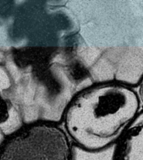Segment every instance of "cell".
Returning <instances> with one entry per match:
<instances>
[{
    "mask_svg": "<svg viewBox=\"0 0 143 160\" xmlns=\"http://www.w3.org/2000/svg\"><path fill=\"white\" fill-rule=\"evenodd\" d=\"M141 110L136 88L119 82H93L67 102L64 129L77 149L101 152L115 146Z\"/></svg>",
    "mask_w": 143,
    "mask_h": 160,
    "instance_id": "2",
    "label": "cell"
},
{
    "mask_svg": "<svg viewBox=\"0 0 143 160\" xmlns=\"http://www.w3.org/2000/svg\"><path fill=\"white\" fill-rule=\"evenodd\" d=\"M136 90H137L138 95H139V98H140V103H141V106H142L143 109V75L141 78H140V82L138 83L137 87H136Z\"/></svg>",
    "mask_w": 143,
    "mask_h": 160,
    "instance_id": "6",
    "label": "cell"
},
{
    "mask_svg": "<svg viewBox=\"0 0 143 160\" xmlns=\"http://www.w3.org/2000/svg\"><path fill=\"white\" fill-rule=\"evenodd\" d=\"M112 160H143V109L113 147Z\"/></svg>",
    "mask_w": 143,
    "mask_h": 160,
    "instance_id": "4",
    "label": "cell"
},
{
    "mask_svg": "<svg viewBox=\"0 0 143 160\" xmlns=\"http://www.w3.org/2000/svg\"><path fill=\"white\" fill-rule=\"evenodd\" d=\"M76 148L65 130L50 122L20 128L0 144V160H75Z\"/></svg>",
    "mask_w": 143,
    "mask_h": 160,
    "instance_id": "3",
    "label": "cell"
},
{
    "mask_svg": "<svg viewBox=\"0 0 143 160\" xmlns=\"http://www.w3.org/2000/svg\"><path fill=\"white\" fill-rule=\"evenodd\" d=\"M112 148L97 153H90V160H112Z\"/></svg>",
    "mask_w": 143,
    "mask_h": 160,
    "instance_id": "5",
    "label": "cell"
},
{
    "mask_svg": "<svg viewBox=\"0 0 143 160\" xmlns=\"http://www.w3.org/2000/svg\"><path fill=\"white\" fill-rule=\"evenodd\" d=\"M80 68L92 82L136 88L143 75V0L95 1Z\"/></svg>",
    "mask_w": 143,
    "mask_h": 160,
    "instance_id": "1",
    "label": "cell"
}]
</instances>
